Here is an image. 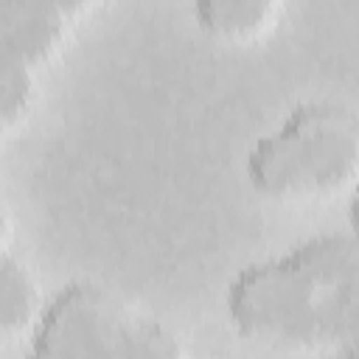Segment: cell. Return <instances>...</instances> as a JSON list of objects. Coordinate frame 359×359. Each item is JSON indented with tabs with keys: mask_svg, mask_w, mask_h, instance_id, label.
Here are the masks:
<instances>
[{
	"mask_svg": "<svg viewBox=\"0 0 359 359\" xmlns=\"http://www.w3.org/2000/svg\"><path fill=\"white\" fill-rule=\"evenodd\" d=\"M356 300L359 247L348 233H323L238 269L224 311L244 339L286 351H342Z\"/></svg>",
	"mask_w": 359,
	"mask_h": 359,
	"instance_id": "6da1fadb",
	"label": "cell"
},
{
	"mask_svg": "<svg viewBox=\"0 0 359 359\" xmlns=\"http://www.w3.org/2000/svg\"><path fill=\"white\" fill-rule=\"evenodd\" d=\"M244 177L269 202L351 191L359 180V112L339 101L297 104L250 146Z\"/></svg>",
	"mask_w": 359,
	"mask_h": 359,
	"instance_id": "7a4b0ae2",
	"label": "cell"
},
{
	"mask_svg": "<svg viewBox=\"0 0 359 359\" xmlns=\"http://www.w3.org/2000/svg\"><path fill=\"white\" fill-rule=\"evenodd\" d=\"M31 339L28 359H182L168 325L90 283L62 289Z\"/></svg>",
	"mask_w": 359,
	"mask_h": 359,
	"instance_id": "3957f363",
	"label": "cell"
},
{
	"mask_svg": "<svg viewBox=\"0 0 359 359\" xmlns=\"http://www.w3.org/2000/svg\"><path fill=\"white\" fill-rule=\"evenodd\" d=\"M87 3L65 0H3L0 3V62L39 70L70 39Z\"/></svg>",
	"mask_w": 359,
	"mask_h": 359,
	"instance_id": "277c9868",
	"label": "cell"
},
{
	"mask_svg": "<svg viewBox=\"0 0 359 359\" xmlns=\"http://www.w3.org/2000/svg\"><path fill=\"white\" fill-rule=\"evenodd\" d=\"M191 14L208 39L247 48L264 42L280 25L283 6L278 0H199Z\"/></svg>",
	"mask_w": 359,
	"mask_h": 359,
	"instance_id": "5b68a950",
	"label": "cell"
},
{
	"mask_svg": "<svg viewBox=\"0 0 359 359\" xmlns=\"http://www.w3.org/2000/svg\"><path fill=\"white\" fill-rule=\"evenodd\" d=\"M42 289L36 283V275L11 255V250H3L0 258V331L6 339H17L25 334H34L42 314H45Z\"/></svg>",
	"mask_w": 359,
	"mask_h": 359,
	"instance_id": "8992f818",
	"label": "cell"
},
{
	"mask_svg": "<svg viewBox=\"0 0 359 359\" xmlns=\"http://www.w3.org/2000/svg\"><path fill=\"white\" fill-rule=\"evenodd\" d=\"M39 98V81L36 70L17 65V62H0V129L3 135H11L17 126H22Z\"/></svg>",
	"mask_w": 359,
	"mask_h": 359,
	"instance_id": "52a82bcc",
	"label": "cell"
},
{
	"mask_svg": "<svg viewBox=\"0 0 359 359\" xmlns=\"http://www.w3.org/2000/svg\"><path fill=\"white\" fill-rule=\"evenodd\" d=\"M345 233L359 247V180H356V185L351 188V196H348V230Z\"/></svg>",
	"mask_w": 359,
	"mask_h": 359,
	"instance_id": "ba28073f",
	"label": "cell"
},
{
	"mask_svg": "<svg viewBox=\"0 0 359 359\" xmlns=\"http://www.w3.org/2000/svg\"><path fill=\"white\" fill-rule=\"evenodd\" d=\"M342 351H356V353H359V300H356L353 320H351V331H348V342H345Z\"/></svg>",
	"mask_w": 359,
	"mask_h": 359,
	"instance_id": "9c48e42d",
	"label": "cell"
},
{
	"mask_svg": "<svg viewBox=\"0 0 359 359\" xmlns=\"http://www.w3.org/2000/svg\"><path fill=\"white\" fill-rule=\"evenodd\" d=\"M334 359H359V353L356 351H337Z\"/></svg>",
	"mask_w": 359,
	"mask_h": 359,
	"instance_id": "30bf717a",
	"label": "cell"
}]
</instances>
